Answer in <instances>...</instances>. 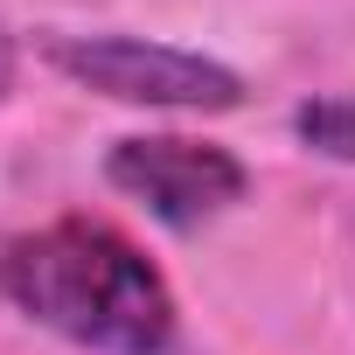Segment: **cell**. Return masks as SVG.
Instances as JSON below:
<instances>
[{
	"mask_svg": "<svg viewBox=\"0 0 355 355\" xmlns=\"http://www.w3.org/2000/svg\"><path fill=\"white\" fill-rule=\"evenodd\" d=\"M49 63L119 105H167V112L244 105V77L230 63L196 56V49H167V42H139V35H70V42H49Z\"/></svg>",
	"mask_w": 355,
	"mask_h": 355,
	"instance_id": "7a4b0ae2",
	"label": "cell"
},
{
	"mask_svg": "<svg viewBox=\"0 0 355 355\" xmlns=\"http://www.w3.org/2000/svg\"><path fill=\"white\" fill-rule=\"evenodd\" d=\"M105 182L132 202H146L160 223L174 230H196L209 216H223L237 196H244V160L209 146V139H174V132H153V139H119L112 160H105Z\"/></svg>",
	"mask_w": 355,
	"mask_h": 355,
	"instance_id": "3957f363",
	"label": "cell"
},
{
	"mask_svg": "<svg viewBox=\"0 0 355 355\" xmlns=\"http://www.w3.org/2000/svg\"><path fill=\"white\" fill-rule=\"evenodd\" d=\"M0 293L35 327L98 355H167L174 293L160 265L98 216H63L0 251Z\"/></svg>",
	"mask_w": 355,
	"mask_h": 355,
	"instance_id": "6da1fadb",
	"label": "cell"
},
{
	"mask_svg": "<svg viewBox=\"0 0 355 355\" xmlns=\"http://www.w3.org/2000/svg\"><path fill=\"white\" fill-rule=\"evenodd\" d=\"M293 132H300L313 153H327V160H355V91L300 105V112H293Z\"/></svg>",
	"mask_w": 355,
	"mask_h": 355,
	"instance_id": "277c9868",
	"label": "cell"
},
{
	"mask_svg": "<svg viewBox=\"0 0 355 355\" xmlns=\"http://www.w3.org/2000/svg\"><path fill=\"white\" fill-rule=\"evenodd\" d=\"M8 84H15V42L0 35V91H8Z\"/></svg>",
	"mask_w": 355,
	"mask_h": 355,
	"instance_id": "5b68a950",
	"label": "cell"
}]
</instances>
